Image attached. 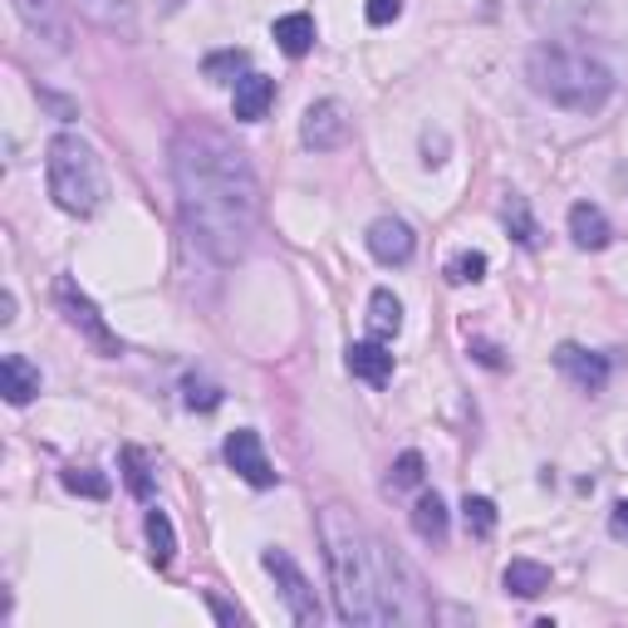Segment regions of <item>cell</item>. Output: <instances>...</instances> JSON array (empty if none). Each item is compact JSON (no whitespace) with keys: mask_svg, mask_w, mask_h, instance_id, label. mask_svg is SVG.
Returning <instances> with one entry per match:
<instances>
[{"mask_svg":"<svg viewBox=\"0 0 628 628\" xmlns=\"http://www.w3.org/2000/svg\"><path fill=\"white\" fill-rule=\"evenodd\" d=\"M413 531L422 535V541H432V545L447 541V506H442L437 491L418 496V506H413Z\"/></svg>","mask_w":628,"mask_h":628,"instance_id":"cell-21","label":"cell"},{"mask_svg":"<svg viewBox=\"0 0 628 628\" xmlns=\"http://www.w3.org/2000/svg\"><path fill=\"white\" fill-rule=\"evenodd\" d=\"M182 403H187L192 413H212V408H222V388L192 373V379H182Z\"/></svg>","mask_w":628,"mask_h":628,"instance_id":"cell-28","label":"cell"},{"mask_svg":"<svg viewBox=\"0 0 628 628\" xmlns=\"http://www.w3.org/2000/svg\"><path fill=\"white\" fill-rule=\"evenodd\" d=\"M349 133H353V113L339 104V99H319V104L305 109L300 138H305V147H315V153H334V147H344Z\"/></svg>","mask_w":628,"mask_h":628,"instance_id":"cell-7","label":"cell"},{"mask_svg":"<svg viewBox=\"0 0 628 628\" xmlns=\"http://www.w3.org/2000/svg\"><path fill=\"white\" fill-rule=\"evenodd\" d=\"M344 363H349L353 379H363L373 388H383L388 379H393V353L383 349V339H359V344H349Z\"/></svg>","mask_w":628,"mask_h":628,"instance_id":"cell-12","label":"cell"},{"mask_svg":"<svg viewBox=\"0 0 628 628\" xmlns=\"http://www.w3.org/2000/svg\"><path fill=\"white\" fill-rule=\"evenodd\" d=\"M60 482H64V491H74V496H94V501L109 496V476H99L94 466H70Z\"/></svg>","mask_w":628,"mask_h":628,"instance_id":"cell-27","label":"cell"},{"mask_svg":"<svg viewBox=\"0 0 628 628\" xmlns=\"http://www.w3.org/2000/svg\"><path fill=\"white\" fill-rule=\"evenodd\" d=\"M173 187L192 241L222 266H236L260 226V182L246 147L212 123H182L173 138Z\"/></svg>","mask_w":628,"mask_h":628,"instance_id":"cell-1","label":"cell"},{"mask_svg":"<svg viewBox=\"0 0 628 628\" xmlns=\"http://www.w3.org/2000/svg\"><path fill=\"white\" fill-rule=\"evenodd\" d=\"M482 276H486V256H482V250H462V256L447 260V280L452 285H472Z\"/></svg>","mask_w":628,"mask_h":628,"instance_id":"cell-29","label":"cell"},{"mask_svg":"<svg viewBox=\"0 0 628 628\" xmlns=\"http://www.w3.org/2000/svg\"><path fill=\"white\" fill-rule=\"evenodd\" d=\"M270 35H276V44L290 60H300V54L315 50V20L305 16V10H295V16H280L276 25H270Z\"/></svg>","mask_w":628,"mask_h":628,"instance_id":"cell-18","label":"cell"},{"mask_svg":"<svg viewBox=\"0 0 628 628\" xmlns=\"http://www.w3.org/2000/svg\"><path fill=\"white\" fill-rule=\"evenodd\" d=\"M403 329V300L393 290L369 295V339H393Z\"/></svg>","mask_w":628,"mask_h":628,"instance_id":"cell-20","label":"cell"},{"mask_svg":"<svg viewBox=\"0 0 628 628\" xmlns=\"http://www.w3.org/2000/svg\"><path fill=\"white\" fill-rule=\"evenodd\" d=\"M260 565H266L270 575H276V589H280L285 609H290V619H295V624H305V628H319V619H325V609H319V599H315L310 579H305V569L290 559V550L270 545V550L260 555Z\"/></svg>","mask_w":628,"mask_h":628,"instance_id":"cell-6","label":"cell"},{"mask_svg":"<svg viewBox=\"0 0 628 628\" xmlns=\"http://www.w3.org/2000/svg\"><path fill=\"white\" fill-rule=\"evenodd\" d=\"M462 521H466V531H472L476 541H486V535L496 531V501H491V496H472V491H466Z\"/></svg>","mask_w":628,"mask_h":628,"instance_id":"cell-24","label":"cell"},{"mask_svg":"<svg viewBox=\"0 0 628 628\" xmlns=\"http://www.w3.org/2000/svg\"><path fill=\"white\" fill-rule=\"evenodd\" d=\"M10 6H16V16L25 20L40 40H50L54 50L70 44V25H64V16H60V0H10Z\"/></svg>","mask_w":628,"mask_h":628,"instance_id":"cell-11","label":"cell"},{"mask_svg":"<svg viewBox=\"0 0 628 628\" xmlns=\"http://www.w3.org/2000/svg\"><path fill=\"white\" fill-rule=\"evenodd\" d=\"M589 16V0H531V20L541 30H569Z\"/></svg>","mask_w":628,"mask_h":628,"instance_id":"cell-19","label":"cell"},{"mask_svg":"<svg viewBox=\"0 0 628 628\" xmlns=\"http://www.w3.org/2000/svg\"><path fill=\"white\" fill-rule=\"evenodd\" d=\"M555 363H559V373L575 388H585V393H599V388L609 383V359H604V353H589L579 344H559Z\"/></svg>","mask_w":628,"mask_h":628,"instance_id":"cell-10","label":"cell"},{"mask_svg":"<svg viewBox=\"0 0 628 628\" xmlns=\"http://www.w3.org/2000/svg\"><path fill=\"white\" fill-rule=\"evenodd\" d=\"M44 177H50V197L70 216H94L109 197V177L99 163L94 143L79 133H54L44 147Z\"/></svg>","mask_w":628,"mask_h":628,"instance_id":"cell-4","label":"cell"},{"mask_svg":"<svg viewBox=\"0 0 628 628\" xmlns=\"http://www.w3.org/2000/svg\"><path fill=\"white\" fill-rule=\"evenodd\" d=\"M525 79L541 99H550L555 109L569 113H599L614 94V74L604 70L594 54L569 50V44H535L525 60Z\"/></svg>","mask_w":628,"mask_h":628,"instance_id":"cell-3","label":"cell"},{"mask_svg":"<svg viewBox=\"0 0 628 628\" xmlns=\"http://www.w3.org/2000/svg\"><path fill=\"white\" fill-rule=\"evenodd\" d=\"M226 466H231L241 482H250L256 491H266V486H276L280 482V472L266 462V447H260V432H250V428H236L231 437H226Z\"/></svg>","mask_w":628,"mask_h":628,"instance_id":"cell-8","label":"cell"},{"mask_svg":"<svg viewBox=\"0 0 628 628\" xmlns=\"http://www.w3.org/2000/svg\"><path fill=\"white\" fill-rule=\"evenodd\" d=\"M167 6H182V0H167Z\"/></svg>","mask_w":628,"mask_h":628,"instance_id":"cell-36","label":"cell"},{"mask_svg":"<svg viewBox=\"0 0 628 628\" xmlns=\"http://www.w3.org/2000/svg\"><path fill=\"white\" fill-rule=\"evenodd\" d=\"M10 319H16V295H0V325H10Z\"/></svg>","mask_w":628,"mask_h":628,"instance_id":"cell-35","label":"cell"},{"mask_svg":"<svg viewBox=\"0 0 628 628\" xmlns=\"http://www.w3.org/2000/svg\"><path fill=\"white\" fill-rule=\"evenodd\" d=\"M54 305H60L64 310V319H70V325L79 329V334L89 339V344H94L99 353H104V359H119L123 353V339L113 334V329L104 325V315H99V305L89 300L84 290H79V285L70 280V276H60L54 280Z\"/></svg>","mask_w":628,"mask_h":628,"instance_id":"cell-5","label":"cell"},{"mask_svg":"<svg viewBox=\"0 0 628 628\" xmlns=\"http://www.w3.org/2000/svg\"><path fill=\"white\" fill-rule=\"evenodd\" d=\"M609 531H614V541H628V501H619V506H614Z\"/></svg>","mask_w":628,"mask_h":628,"instance_id":"cell-33","label":"cell"},{"mask_svg":"<svg viewBox=\"0 0 628 628\" xmlns=\"http://www.w3.org/2000/svg\"><path fill=\"white\" fill-rule=\"evenodd\" d=\"M84 20H94L99 30H119V35H133L138 30V16H133V0H70Z\"/></svg>","mask_w":628,"mask_h":628,"instance_id":"cell-16","label":"cell"},{"mask_svg":"<svg viewBox=\"0 0 628 628\" xmlns=\"http://www.w3.org/2000/svg\"><path fill=\"white\" fill-rule=\"evenodd\" d=\"M369 250H373V260H383V266H408L413 260V250H418V236H413V226L408 222H398V216H379V222L369 226Z\"/></svg>","mask_w":628,"mask_h":628,"instance_id":"cell-9","label":"cell"},{"mask_svg":"<svg viewBox=\"0 0 628 628\" xmlns=\"http://www.w3.org/2000/svg\"><path fill=\"white\" fill-rule=\"evenodd\" d=\"M501 585H506V594H516V599H541L550 589V569L535 565V559H511Z\"/></svg>","mask_w":628,"mask_h":628,"instance_id":"cell-17","label":"cell"},{"mask_svg":"<svg viewBox=\"0 0 628 628\" xmlns=\"http://www.w3.org/2000/svg\"><path fill=\"white\" fill-rule=\"evenodd\" d=\"M0 379H6L0 393H6L10 408H25L30 398L40 393V369L25 359V353H6V359H0Z\"/></svg>","mask_w":628,"mask_h":628,"instance_id":"cell-14","label":"cell"},{"mask_svg":"<svg viewBox=\"0 0 628 628\" xmlns=\"http://www.w3.org/2000/svg\"><path fill=\"white\" fill-rule=\"evenodd\" d=\"M501 216H506V231L516 236L521 246H541V226H535V216H531V207H525V197L506 192V202H501Z\"/></svg>","mask_w":628,"mask_h":628,"instance_id":"cell-23","label":"cell"},{"mask_svg":"<svg viewBox=\"0 0 628 628\" xmlns=\"http://www.w3.org/2000/svg\"><path fill=\"white\" fill-rule=\"evenodd\" d=\"M569 236H575L579 250H604L614 241V226L594 202H575V207H569Z\"/></svg>","mask_w":628,"mask_h":628,"instance_id":"cell-13","label":"cell"},{"mask_svg":"<svg viewBox=\"0 0 628 628\" xmlns=\"http://www.w3.org/2000/svg\"><path fill=\"white\" fill-rule=\"evenodd\" d=\"M143 531H147V555H153V565H157V569H167V565H173V555H177L173 521H167L163 511H147Z\"/></svg>","mask_w":628,"mask_h":628,"instance_id":"cell-22","label":"cell"},{"mask_svg":"<svg viewBox=\"0 0 628 628\" xmlns=\"http://www.w3.org/2000/svg\"><path fill=\"white\" fill-rule=\"evenodd\" d=\"M472 349H476V359H482V363H491V369H501V353H496V349H491V344H482V339H476V344H472Z\"/></svg>","mask_w":628,"mask_h":628,"instance_id":"cell-34","label":"cell"},{"mask_svg":"<svg viewBox=\"0 0 628 628\" xmlns=\"http://www.w3.org/2000/svg\"><path fill=\"white\" fill-rule=\"evenodd\" d=\"M270 104H276V79L266 74H241L236 79V119L241 123H260L270 113Z\"/></svg>","mask_w":628,"mask_h":628,"instance_id":"cell-15","label":"cell"},{"mask_svg":"<svg viewBox=\"0 0 628 628\" xmlns=\"http://www.w3.org/2000/svg\"><path fill=\"white\" fill-rule=\"evenodd\" d=\"M363 16H369V25H393V20L403 16V0H369Z\"/></svg>","mask_w":628,"mask_h":628,"instance_id":"cell-31","label":"cell"},{"mask_svg":"<svg viewBox=\"0 0 628 628\" xmlns=\"http://www.w3.org/2000/svg\"><path fill=\"white\" fill-rule=\"evenodd\" d=\"M241 70H246V50H216L202 60V74H207L212 84H231Z\"/></svg>","mask_w":628,"mask_h":628,"instance_id":"cell-26","label":"cell"},{"mask_svg":"<svg viewBox=\"0 0 628 628\" xmlns=\"http://www.w3.org/2000/svg\"><path fill=\"white\" fill-rule=\"evenodd\" d=\"M319 545L334 579V609L344 624H422L428 604L418 594L413 569L403 565L363 521L344 506L319 511Z\"/></svg>","mask_w":628,"mask_h":628,"instance_id":"cell-2","label":"cell"},{"mask_svg":"<svg viewBox=\"0 0 628 628\" xmlns=\"http://www.w3.org/2000/svg\"><path fill=\"white\" fill-rule=\"evenodd\" d=\"M207 604H212V614H216L222 624H241V609H231V604H226L222 594H212V589H207Z\"/></svg>","mask_w":628,"mask_h":628,"instance_id":"cell-32","label":"cell"},{"mask_svg":"<svg viewBox=\"0 0 628 628\" xmlns=\"http://www.w3.org/2000/svg\"><path fill=\"white\" fill-rule=\"evenodd\" d=\"M123 482L138 501H153V472H147V456L138 447H123Z\"/></svg>","mask_w":628,"mask_h":628,"instance_id":"cell-25","label":"cell"},{"mask_svg":"<svg viewBox=\"0 0 628 628\" xmlns=\"http://www.w3.org/2000/svg\"><path fill=\"white\" fill-rule=\"evenodd\" d=\"M422 466H428V462H422V452H403L393 462V472H388V486H393V491L422 486Z\"/></svg>","mask_w":628,"mask_h":628,"instance_id":"cell-30","label":"cell"}]
</instances>
